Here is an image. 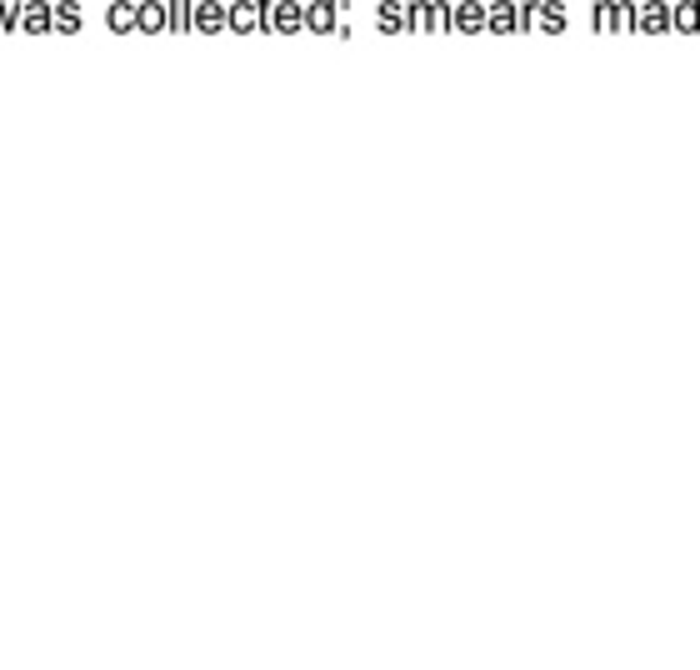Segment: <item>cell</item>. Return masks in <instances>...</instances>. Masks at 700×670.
I'll return each instance as SVG.
<instances>
[{
	"mask_svg": "<svg viewBox=\"0 0 700 670\" xmlns=\"http://www.w3.org/2000/svg\"><path fill=\"white\" fill-rule=\"evenodd\" d=\"M450 30H486V5H480V0L450 5Z\"/></svg>",
	"mask_w": 700,
	"mask_h": 670,
	"instance_id": "cell-5",
	"label": "cell"
},
{
	"mask_svg": "<svg viewBox=\"0 0 700 670\" xmlns=\"http://www.w3.org/2000/svg\"><path fill=\"white\" fill-rule=\"evenodd\" d=\"M611 30H635V0H611Z\"/></svg>",
	"mask_w": 700,
	"mask_h": 670,
	"instance_id": "cell-12",
	"label": "cell"
},
{
	"mask_svg": "<svg viewBox=\"0 0 700 670\" xmlns=\"http://www.w3.org/2000/svg\"><path fill=\"white\" fill-rule=\"evenodd\" d=\"M300 26H306V11H300L295 0H276V5H270L266 30H300Z\"/></svg>",
	"mask_w": 700,
	"mask_h": 670,
	"instance_id": "cell-6",
	"label": "cell"
},
{
	"mask_svg": "<svg viewBox=\"0 0 700 670\" xmlns=\"http://www.w3.org/2000/svg\"><path fill=\"white\" fill-rule=\"evenodd\" d=\"M376 20H380V30H406V5H395V0H385V5H380L376 11Z\"/></svg>",
	"mask_w": 700,
	"mask_h": 670,
	"instance_id": "cell-10",
	"label": "cell"
},
{
	"mask_svg": "<svg viewBox=\"0 0 700 670\" xmlns=\"http://www.w3.org/2000/svg\"><path fill=\"white\" fill-rule=\"evenodd\" d=\"M191 26H200V30H221V26H225V5L206 0V5L196 11V20H191Z\"/></svg>",
	"mask_w": 700,
	"mask_h": 670,
	"instance_id": "cell-13",
	"label": "cell"
},
{
	"mask_svg": "<svg viewBox=\"0 0 700 670\" xmlns=\"http://www.w3.org/2000/svg\"><path fill=\"white\" fill-rule=\"evenodd\" d=\"M170 15L155 5V0H145V5H136V30H166Z\"/></svg>",
	"mask_w": 700,
	"mask_h": 670,
	"instance_id": "cell-9",
	"label": "cell"
},
{
	"mask_svg": "<svg viewBox=\"0 0 700 670\" xmlns=\"http://www.w3.org/2000/svg\"><path fill=\"white\" fill-rule=\"evenodd\" d=\"M590 26L611 30V0H595V5H590Z\"/></svg>",
	"mask_w": 700,
	"mask_h": 670,
	"instance_id": "cell-18",
	"label": "cell"
},
{
	"mask_svg": "<svg viewBox=\"0 0 700 670\" xmlns=\"http://www.w3.org/2000/svg\"><path fill=\"white\" fill-rule=\"evenodd\" d=\"M565 26H571V11H565L560 0H535V30H550V35H560Z\"/></svg>",
	"mask_w": 700,
	"mask_h": 670,
	"instance_id": "cell-4",
	"label": "cell"
},
{
	"mask_svg": "<svg viewBox=\"0 0 700 670\" xmlns=\"http://www.w3.org/2000/svg\"><path fill=\"white\" fill-rule=\"evenodd\" d=\"M406 30H431V0H410L406 5Z\"/></svg>",
	"mask_w": 700,
	"mask_h": 670,
	"instance_id": "cell-14",
	"label": "cell"
},
{
	"mask_svg": "<svg viewBox=\"0 0 700 670\" xmlns=\"http://www.w3.org/2000/svg\"><path fill=\"white\" fill-rule=\"evenodd\" d=\"M431 30H450V5L446 0H431Z\"/></svg>",
	"mask_w": 700,
	"mask_h": 670,
	"instance_id": "cell-17",
	"label": "cell"
},
{
	"mask_svg": "<svg viewBox=\"0 0 700 670\" xmlns=\"http://www.w3.org/2000/svg\"><path fill=\"white\" fill-rule=\"evenodd\" d=\"M635 30H645V35L671 30V5H665V0H645V5H635Z\"/></svg>",
	"mask_w": 700,
	"mask_h": 670,
	"instance_id": "cell-2",
	"label": "cell"
},
{
	"mask_svg": "<svg viewBox=\"0 0 700 670\" xmlns=\"http://www.w3.org/2000/svg\"><path fill=\"white\" fill-rule=\"evenodd\" d=\"M486 30H516V0H495L486 11Z\"/></svg>",
	"mask_w": 700,
	"mask_h": 670,
	"instance_id": "cell-8",
	"label": "cell"
},
{
	"mask_svg": "<svg viewBox=\"0 0 700 670\" xmlns=\"http://www.w3.org/2000/svg\"><path fill=\"white\" fill-rule=\"evenodd\" d=\"M671 30H700V0H675L671 5Z\"/></svg>",
	"mask_w": 700,
	"mask_h": 670,
	"instance_id": "cell-7",
	"label": "cell"
},
{
	"mask_svg": "<svg viewBox=\"0 0 700 670\" xmlns=\"http://www.w3.org/2000/svg\"><path fill=\"white\" fill-rule=\"evenodd\" d=\"M270 5H276V0H240V5L225 11V26H230V30H266Z\"/></svg>",
	"mask_w": 700,
	"mask_h": 670,
	"instance_id": "cell-1",
	"label": "cell"
},
{
	"mask_svg": "<svg viewBox=\"0 0 700 670\" xmlns=\"http://www.w3.org/2000/svg\"><path fill=\"white\" fill-rule=\"evenodd\" d=\"M340 11H346V0H315V5H306V30H340Z\"/></svg>",
	"mask_w": 700,
	"mask_h": 670,
	"instance_id": "cell-3",
	"label": "cell"
},
{
	"mask_svg": "<svg viewBox=\"0 0 700 670\" xmlns=\"http://www.w3.org/2000/svg\"><path fill=\"white\" fill-rule=\"evenodd\" d=\"M111 30H136V5H111Z\"/></svg>",
	"mask_w": 700,
	"mask_h": 670,
	"instance_id": "cell-15",
	"label": "cell"
},
{
	"mask_svg": "<svg viewBox=\"0 0 700 670\" xmlns=\"http://www.w3.org/2000/svg\"><path fill=\"white\" fill-rule=\"evenodd\" d=\"M56 30H81V11L75 5H56Z\"/></svg>",
	"mask_w": 700,
	"mask_h": 670,
	"instance_id": "cell-16",
	"label": "cell"
},
{
	"mask_svg": "<svg viewBox=\"0 0 700 670\" xmlns=\"http://www.w3.org/2000/svg\"><path fill=\"white\" fill-rule=\"evenodd\" d=\"M20 26L26 30H56V11H51V5H30V11L20 15Z\"/></svg>",
	"mask_w": 700,
	"mask_h": 670,
	"instance_id": "cell-11",
	"label": "cell"
}]
</instances>
